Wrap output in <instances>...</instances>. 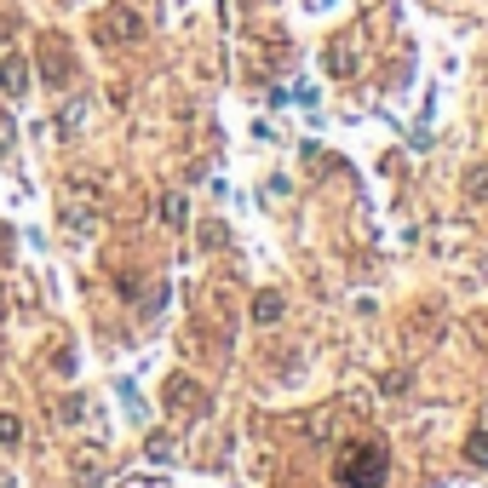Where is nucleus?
Listing matches in <instances>:
<instances>
[{
	"mask_svg": "<svg viewBox=\"0 0 488 488\" xmlns=\"http://www.w3.org/2000/svg\"><path fill=\"white\" fill-rule=\"evenodd\" d=\"M465 460L471 465H488V431H471L465 437Z\"/></svg>",
	"mask_w": 488,
	"mask_h": 488,
	"instance_id": "11",
	"label": "nucleus"
},
{
	"mask_svg": "<svg viewBox=\"0 0 488 488\" xmlns=\"http://www.w3.org/2000/svg\"><path fill=\"white\" fill-rule=\"evenodd\" d=\"M161 218H167L172 230H184V225H190V201H184V196H167V201H161Z\"/></svg>",
	"mask_w": 488,
	"mask_h": 488,
	"instance_id": "8",
	"label": "nucleus"
},
{
	"mask_svg": "<svg viewBox=\"0 0 488 488\" xmlns=\"http://www.w3.org/2000/svg\"><path fill=\"white\" fill-rule=\"evenodd\" d=\"M75 477H104V454H92V448H75Z\"/></svg>",
	"mask_w": 488,
	"mask_h": 488,
	"instance_id": "9",
	"label": "nucleus"
},
{
	"mask_svg": "<svg viewBox=\"0 0 488 488\" xmlns=\"http://www.w3.org/2000/svg\"><path fill=\"white\" fill-rule=\"evenodd\" d=\"M41 69H46V87H69L75 81V52L64 35H46L41 41Z\"/></svg>",
	"mask_w": 488,
	"mask_h": 488,
	"instance_id": "3",
	"label": "nucleus"
},
{
	"mask_svg": "<svg viewBox=\"0 0 488 488\" xmlns=\"http://www.w3.org/2000/svg\"><path fill=\"white\" fill-rule=\"evenodd\" d=\"M0 92H6V98H23L29 92V64L18 52H0Z\"/></svg>",
	"mask_w": 488,
	"mask_h": 488,
	"instance_id": "6",
	"label": "nucleus"
},
{
	"mask_svg": "<svg viewBox=\"0 0 488 488\" xmlns=\"http://www.w3.org/2000/svg\"><path fill=\"white\" fill-rule=\"evenodd\" d=\"M385 471H391V448H385V437H356V443L339 454L334 477H339V488H380V483H385Z\"/></svg>",
	"mask_w": 488,
	"mask_h": 488,
	"instance_id": "1",
	"label": "nucleus"
},
{
	"mask_svg": "<svg viewBox=\"0 0 488 488\" xmlns=\"http://www.w3.org/2000/svg\"><path fill=\"white\" fill-rule=\"evenodd\" d=\"M167 408H172V414H190V419H201V414H207V391H201L196 380H184V373H172V380H167Z\"/></svg>",
	"mask_w": 488,
	"mask_h": 488,
	"instance_id": "4",
	"label": "nucleus"
},
{
	"mask_svg": "<svg viewBox=\"0 0 488 488\" xmlns=\"http://www.w3.org/2000/svg\"><path fill=\"white\" fill-rule=\"evenodd\" d=\"M18 437H23V419H18V414H0V443L12 448V443H18Z\"/></svg>",
	"mask_w": 488,
	"mask_h": 488,
	"instance_id": "12",
	"label": "nucleus"
},
{
	"mask_svg": "<svg viewBox=\"0 0 488 488\" xmlns=\"http://www.w3.org/2000/svg\"><path fill=\"white\" fill-rule=\"evenodd\" d=\"M253 322H259V327L281 322V293H259V299H253Z\"/></svg>",
	"mask_w": 488,
	"mask_h": 488,
	"instance_id": "7",
	"label": "nucleus"
},
{
	"mask_svg": "<svg viewBox=\"0 0 488 488\" xmlns=\"http://www.w3.org/2000/svg\"><path fill=\"white\" fill-rule=\"evenodd\" d=\"M465 196L471 201H488V167H471L465 172Z\"/></svg>",
	"mask_w": 488,
	"mask_h": 488,
	"instance_id": "10",
	"label": "nucleus"
},
{
	"mask_svg": "<svg viewBox=\"0 0 488 488\" xmlns=\"http://www.w3.org/2000/svg\"><path fill=\"white\" fill-rule=\"evenodd\" d=\"M225 242H230L225 225H201V247H225Z\"/></svg>",
	"mask_w": 488,
	"mask_h": 488,
	"instance_id": "13",
	"label": "nucleus"
},
{
	"mask_svg": "<svg viewBox=\"0 0 488 488\" xmlns=\"http://www.w3.org/2000/svg\"><path fill=\"white\" fill-rule=\"evenodd\" d=\"M98 35H104L109 46H127V41H138V35H144V12H138V6H127V0H115V6H109L104 18H98Z\"/></svg>",
	"mask_w": 488,
	"mask_h": 488,
	"instance_id": "2",
	"label": "nucleus"
},
{
	"mask_svg": "<svg viewBox=\"0 0 488 488\" xmlns=\"http://www.w3.org/2000/svg\"><path fill=\"white\" fill-rule=\"evenodd\" d=\"M327 75H339V81L356 75V29H345V35L327 41Z\"/></svg>",
	"mask_w": 488,
	"mask_h": 488,
	"instance_id": "5",
	"label": "nucleus"
}]
</instances>
